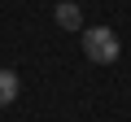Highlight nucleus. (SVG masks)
I'll use <instances>...</instances> for the list:
<instances>
[{"label":"nucleus","mask_w":131,"mask_h":122,"mask_svg":"<svg viewBox=\"0 0 131 122\" xmlns=\"http://www.w3.org/2000/svg\"><path fill=\"white\" fill-rule=\"evenodd\" d=\"M83 52H88V61H96V66H109V61H118L122 44H118V35L109 26H88L83 31Z\"/></svg>","instance_id":"1"},{"label":"nucleus","mask_w":131,"mask_h":122,"mask_svg":"<svg viewBox=\"0 0 131 122\" xmlns=\"http://www.w3.org/2000/svg\"><path fill=\"white\" fill-rule=\"evenodd\" d=\"M52 18H57L61 31H79V26H83V9L74 5V0H61V5L52 9Z\"/></svg>","instance_id":"2"},{"label":"nucleus","mask_w":131,"mask_h":122,"mask_svg":"<svg viewBox=\"0 0 131 122\" xmlns=\"http://www.w3.org/2000/svg\"><path fill=\"white\" fill-rule=\"evenodd\" d=\"M18 92H22L18 74H13V70H0V109H5V105H13V100H18Z\"/></svg>","instance_id":"3"}]
</instances>
